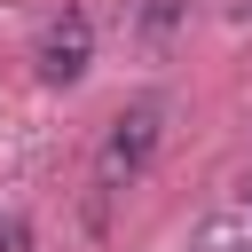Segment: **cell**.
I'll list each match as a JSON object with an SVG mask.
<instances>
[{
    "label": "cell",
    "instance_id": "6da1fadb",
    "mask_svg": "<svg viewBox=\"0 0 252 252\" xmlns=\"http://www.w3.org/2000/svg\"><path fill=\"white\" fill-rule=\"evenodd\" d=\"M158 134H165V110H158V102H126V110L110 118V142H102V181H134V173L150 165Z\"/></svg>",
    "mask_w": 252,
    "mask_h": 252
},
{
    "label": "cell",
    "instance_id": "7a4b0ae2",
    "mask_svg": "<svg viewBox=\"0 0 252 252\" xmlns=\"http://www.w3.org/2000/svg\"><path fill=\"white\" fill-rule=\"evenodd\" d=\"M87 55H94V32H87V16L71 8V16L39 39V79H47V87H71V79L87 71Z\"/></svg>",
    "mask_w": 252,
    "mask_h": 252
},
{
    "label": "cell",
    "instance_id": "3957f363",
    "mask_svg": "<svg viewBox=\"0 0 252 252\" xmlns=\"http://www.w3.org/2000/svg\"><path fill=\"white\" fill-rule=\"evenodd\" d=\"M173 24H181V0H150V8H142V32H150V39H165Z\"/></svg>",
    "mask_w": 252,
    "mask_h": 252
}]
</instances>
